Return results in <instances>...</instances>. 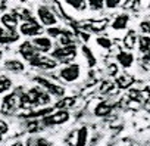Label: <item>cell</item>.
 I'll use <instances>...</instances> for the list:
<instances>
[{
  "instance_id": "6da1fadb",
  "label": "cell",
  "mask_w": 150,
  "mask_h": 146,
  "mask_svg": "<svg viewBox=\"0 0 150 146\" xmlns=\"http://www.w3.org/2000/svg\"><path fill=\"white\" fill-rule=\"evenodd\" d=\"M25 95H27L31 106L41 108V106L49 105L52 100V95L49 92H46L43 87H31L28 92H25Z\"/></svg>"
},
{
  "instance_id": "7a4b0ae2",
  "label": "cell",
  "mask_w": 150,
  "mask_h": 146,
  "mask_svg": "<svg viewBox=\"0 0 150 146\" xmlns=\"http://www.w3.org/2000/svg\"><path fill=\"white\" fill-rule=\"evenodd\" d=\"M52 56L57 61V62H62V63H71L75 56H77V46L75 43L72 44H66V46H59L56 47L53 52H52Z\"/></svg>"
},
{
  "instance_id": "3957f363",
  "label": "cell",
  "mask_w": 150,
  "mask_h": 146,
  "mask_svg": "<svg viewBox=\"0 0 150 146\" xmlns=\"http://www.w3.org/2000/svg\"><path fill=\"white\" fill-rule=\"evenodd\" d=\"M19 93L12 92V93H6L3 96V99L0 100L2 106H0V111H2L3 115H13L16 112V109L19 108Z\"/></svg>"
},
{
  "instance_id": "277c9868",
  "label": "cell",
  "mask_w": 150,
  "mask_h": 146,
  "mask_svg": "<svg viewBox=\"0 0 150 146\" xmlns=\"http://www.w3.org/2000/svg\"><path fill=\"white\" fill-rule=\"evenodd\" d=\"M59 77L66 83H75L81 77V66L78 63H66L59 69Z\"/></svg>"
},
{
  "instance_id": "5b68a950",
  "label": "cell",
  "mask_w": 150,
  "mask_h": 146,
  "mask_svg": "<svg viewBox=\"0 0 150 146\" xmlns=\"http://www.w3.org/2000/svg\"><path fill=\"white\" fill-rule=\"evenodd\" d=\"M28 63H30L33 68L43 69V71H50V69H54L59 62H57L53 56H47V55H40V53H37V56L33 58Z\"/></svg>"
},
{
  "instance_id": "8992f818",
  "label": "cell",
  "mask_w": 150,
  "mask_h": 146,
  "mask_svg": "<svg viewBox=\"0 0 150 146\" xmlns=\"http://www.w3.org/2000/svg\"><path fill=\"white\" fill-rule=\"evenodd\" d=\"M33 80H34L40 87H43L46 92H49L52 96L63 98V96H65V93H66V90H65V87H63V86H59V84H56V83H53V81H50V80H47V78H44V77L37 75V77H34Z\"/></svg>"
},
{
  "instance_id": "52a82bcc",
  "label": "cell",
  "mask_w": 150,
  "mask_h": 146,
  "mask_svg": "<svg viewBox=\"0 0 150 146\" xmlns=\"http://www.w3.org/2000/svg\"><path fill=\"white\" fill-rule=\"evenodd\" d=\"M69 121V112L68 109H59L56 112H50L49 115L43 117L41 124L46 127H52V125H60Z\"/></svg>"
},
{
  "instance_id": "ba28073f",
  "label": "cell",
  "mask_w": 150,
  "mask_h": 146,
  "mask_svg": "<svg viewBox=\"0 0 150 146\" xmlns=\"http://www.w3.org/2000/svg\"><path fill=\"white\" fill-rule=\"evenodd\" d=\"M37 16L40 19V24L44 27H52V25L57 24V18H56L53 9L46 5H40L37 8Z\"/></svg>"
},
{
  "instance_id": "9c48e42d",
  "label": "cell",
  "mask_w": 150,
  "mask_h": 146,
  "mask_svg": "<svg viewBox=\"0 0 150 146\" xmlns=\"http://www.w3.org/2000/svg\"><path fill=\"white\" fill-rule=\"evenodd\" d=\"M19 33L22 36H25V37H35V36H40L43 33V27H41L40 22H37L33 18V19L24 21L19 25Z\"/></svg>"
},
{
  "instance_id": "30bf717a",
  "label": "cell",
  "mask_w": 150,
  "mask_h": 146,
  "mask_svg": "<svg viewBox=\"0 0 150 146\" xmlns=\"http://www.w3.org/2000/svg\"><path fill=\"white\" fill-rule=\"evenodd\" d=\"M18 52H19V55H21L27 62H30L33 58H35V56H37V53H40V52L37 50V47L34 46V43H33V41H28V40L21 43V46H19Z\"/></svg>"
},
{
  "instance_id": "8fae6325",
  "label": "cell",
  "mask_w": 150,
  "mask_h": 146,
  "mask_svg": "<svg viewBox=\"0 0 150 146\" xmlns=\"http://www.w3.org/2000/svg\"><path fill=\"white\" fill-rule=\"evenodd\" d=\"M2 27L8 31H16L18 28V22H19V15L16 12H11V14H5L0 18Z\"/></svg>"
},
{
  "instance_id": "7c38bea8",
  "label": "cell",
  "mask_w": 150,
  "mask_h": 146,
  "mask_svg": "<svg viewBox=\"0 0 150 146\" xmlns=\"http://www.w3.org/2000/svg\"><path fill=\"white\" fill-rule=\"evenodd\" d=\"M33 43L40 53H49L53 49V43L49 36H35L33 38Z\"/></svg>"
},
{
  "instance_id": "4fadbf2b",
  "label": "cell",
  "mask_w": 150,
  "mask_h": 146,
  "mask_svg": "<svg viewBox=\"0 0 150 146\" xmlns=\"http://www.w3.org/2000/svg\"><path fill=\"white\" fill-rule=\"evenodd\" d=\"M5 69L12 72V74H22L25 71V63L21 59H16V58L6 59L5 61Z\"/></svg>"
},
{
  "instance_id": "5bb4252c",
  "label": "cell",
  "mask_w": 150,
  "mask_h": 146,
  "mask_svg": "<svg viewBox=\"0 0 150 146\" xmlns=\"http://www.w3.org/2000/svg\"><path fill=\"white\" fill-rule=\"evenodd\" d=\"M137 41H138V37L134 30H129L122 38V44L127 50H134V47L137 46Z\"/></svg>"
},
{
  "instance_id": "9a60e30c",
  "label": "cell",
  "mask_w": 150,
  "mask_h": 146,
  "mask_svg": "<svg viewBox=\"0 0 150 146\" xmlns=\"http://www.w3.org/2000/svg\"><path fill=\"white\" fill-rule=\"evenodd\" d=\"M116 61L119 65H122L124 68H129L132 63H134V55L128 50V52H124L121 50L118 55H116Z\"/></svg>"
},
{
  "instance_id": "2e32d148",
  "label": "cell",
  "mask_w": 150,
  "mask_h": 146,
  "mask_svg": "<svg viewBox=\"0 0 150 146\" xmlns=\"http://www.w3.org/2000/svg\"><path fill=\"white\" fill-rule=\"evenodd\" d=\"M113 111V103L110 102H100L94 108V115L96 117H108Z\"/></svg>"
},
{
  "instance_id": "e0dca14e",
  "label": "cell",
  "mask_w": 150,
  "mask_h": 146,
  "mask_svg": "<svg viewBox=\"0 0 150 146\" xmlns=\"http://www.w3.org/2000/svg\"><path fill=\"white\" fill-rule=\"evenodd\" d=\"M128 22H129V16H128L127 14H121V15H118V16L113 19L112 28H113L115 31H122V30L127 28Z\"/></svg>"
},
{
  "instance_id": "ac0fdd59",
  "label": "cell",
  "mask_w": 150,
  "mask_h": 146,
  "mask_svg": "<svg viewBox=\"0 0 150 146\" xmlns=\"http://www.w3.org/2000/svg\"><path fill=\"white\" fill-rule=\"evenodd\" d=\"M108 22H109L108 19L88 21V24H87V25H84V28H86V30H90V31H93V33H102V31H105V30H106Z\"/></svg>"
},
{
  "instance_id": "d6986e66",
  "label": "cell",
  "mask_w": 150,
  "mask_h": 146,
  "mask_svg": "<svg viewBox=\"0 0 150 146\" xmlns=\"http://www.w3.org/2000/svg\"><path fill=\"white\" fill-rule=\"evenodd\" d=\"M116 87L119 89H129L132 84H134V77L129 75V74H122V75H118L116 77V81H115Z\"/></svg>"
},
{
  "instance_id": "ffe728a7",
  "label": "cell",
  "mask_w": 150,
  "mask_h": 146,
  "mask_svg": "<svg viewBox=\"0 0 150 146\" xmlns=\"http://www.w3.org/2000/svg\"><path fill=\"white\" fill-rule=\"evenodd\" d=\"M12 87H13V81H12L11 77H8V75H5V74L0 75V95L9 93V92L12 90Z\"/></svg>"
},
{
  "instance_id": "44dd1931",
  "label": "cell",
  "mask_w": 150,
  "mask_h": 146,
  "mask_svg": "<svg viewBox=\"0 0 150 146\" xmlns=\"http://www.w3.org/2000/svg\"><path fill=\"white\" fill-rule=\"evenodd\" d=\"M138 49L140 52L144 55V53H150V36H140L138 37Z\"/></svg>"
},
{
  "instance_id": "7402d4cb",
  "label": "cell",
  "mask_w": 150,
  "mask_h": 146,
  "mask_svg": "<svg viewBox=\"0 0 150 146\" xmlns=\"http://www.w3.org/2000/svg\"><path fill=\"white\" fill-rule=\"evenodd\" d=\"M75 40H77V36H75L74 33H71V31H62V34L59 36V43L62 46L72 44V43H75Z\"/></svg>"
},
{
  "instance_id": "603a6c76",
  "label": "cell",
  "mask_w": 150,
  "mask_h": 146,
  "mask_svg": "<svg viewBox=\"0 0 150 146\" xmlns=\"http://www.w3.org/2000/svg\"><path fill=\"white\" fill-rule=\"evenodd\" d=\"M65 2L78 12H83L87 9V0H65Z\"/></svg>"
},
{
  "instance_id": "cb8c5ba5",
  "label": "cell",
  "mask_w": 150,
  "mask_h": 146,
  "mask_svg": "<svg viewBox=\"0 0 150 146\" xmlns=\"http://www.w3.org/2000/svg\"><path fill=\"white\" fill-rule=\"evenodd\" d=\"M87 139H88V128L87 127H81L77 131V145H80V146L87 145Z\"/></svg>"
},
{
  "instance_id": "d4e9b609",
  "label": "cell",
  "mask_w": 150,
  "mask_h": 146,
  "mask_svg": "<svg viewBox=\"0 0 150 146\" xmlns=\"http://www.w3.org/2000/svg\"><path fill=\"white\" fill-rule=\"evenodd\" d=\"M87 6L90 11L100 12L105 8V0H87Z\"/></svg>"
},
{
  "instance_id": "484cf974",
  "label": "cell",
  "mask_w": 150,
  "mask_h": 146,
  "mask_svg": "<svg viewBox=\"0 0 150 146\" xmlns=\"http://www.w3.org/2000/svg\"><path fill=\"white\" fill-rule=\"evenodd\" d=\"M74 105H75V98H65V96H63V99L59 100L54 106H56L57 109H68V108H71V106H74Z\"/></svg>"
},
{
  "instance_id": "4316f807",
  "label": "cell",
  "mask_w": 150,
  "mask_h": 146,
  "mask_svg": "<svg viewBox=\"0 0 150 146\" xmlns=\"http://www.w3.org/2000/svg\"><path fill=\"white\" fill-rule=\"evenodd\" d=\"M81 50H83V53H84V56H86V59H87V63H88V66L90 68H93L94 65H96V58H94V55H93V52L87 47V46H83L81 47Z\"/></svg>"
},
{
  "instance_id": "83f0119b",
  "label": "cell",
  "mask_w": 150,
  "mask_h": 146,
  "mask_svg": "<svg viewBox=\"0 0 150 146\" xmlns=\"http://www.w3.org/2000/svg\"><path fill=\"white\" fill-rule=\"evenodd\" d=\"M97 44L100 46V47H103V49H112V40L109 38V37H105V36H100V37H97Z\"/></svg>"
},
{
  "instance_id": "f1b7e54d",
  "label": "cell",
  "mask_w": 150,
  "mask_h": 146,
  "mask_svg": "<svg viewBox=\"0 0 150 146\" xmlns=\"http://www.w3.org/2000/svg\"><path fill=\"white\" fill-rule=\"evenodd\" d=\"M99 90H100L102 95H108V93H110L113 90V83L112 81H102Z\"/></svg>"
},
{
  "instance_id": "f546056e",
  "label": "cell",
  "mask_w": 150,
  "mask_h": 146,
  "mask_svg": "<svg viewBox=\"0 0 150 146\" xmlns=\"http://www.w3.org/2000/svg\"><path fill=\"white\" fill-rule=\"evenodd\" d=\"M60 34H62V30L57 28L56 25H52V27L47 28V36L52 37V38H56V37H59Z\"/></svg>"
},
{
  "instance_id": "4dcf8cb0",
  "label": "cell",
  "mask_w": 150,
  "mask_h": 146,
  "mask_svg": "<svg viewBox=\"0 0 150 146\" xmlns=\"http://www.w3.org/2000/svg\"><path fill=\"white\" fill-rule=\"evenodd\" d=\"M18 15H19V19H22V21L33 19V14H31L28 9H19V11H18Z\"/></svg>"
},
{
  "instance_id": "1f68e13d",
  "label": "cell",
  "mask_w": 150,
  "mask_h": 146,
  "mask_svg": "<svg viewBox=\"0 0 150 146\" xmlns=\"http://www.w3.org/2000/svg\"><path fill=\"white\" fill-rule=\"evenodd\" d=\"M41 125H43L41 122H38V121H33V122H28V124H27V130H28L30 133H35V131L41 130V128H40Z\"/></svg>"
},
{
  "instance_id": "d6a6232c",
  "label": "cell",
  "mask_w": 150,
  "mask_h": 146,
  "mask_svg": "<svg viewBox=\"0 0 150 146\" xmlns=\"http://www.w3.org/2000/svg\"><path fill=\"white\" fill-rule=\"evenodd\" d=\"M122 0H105V8L108 9H116L121 5Z\"/></svg>"
},
{
  "instance_id": "836d02e7",
  "label": "cell",
  "mask_w": 150,
  "mask_h": 146,
  "mask_svg": "<svg viewBox=\"0 0 150 146\" xmlns=\"http://www.w3.org/2000/svg\"><path fill=\"white\" fill-rule=\"evenodd\" d=\"M8 131H9V124H8L5 120H2V118H0V136L6 134Z\"/></svg>"
},
{
  "instance_id": "e575fe53",
  "label": "cell",
  "mask_w": 150,
  "mask_h": 146,
  "mask_svg": "<svg viewBox=\"0 0 150 146\" xmlns=\"http://www.w3.org/2000/svg\"><path fill=\"white\" fill-rule=\"evenodd\" d=\"M140 28H141V31H143L144 34H149V36H150V19L143 21V22L140 24Z\"/></svg>"
},
{
  "instance_id": "d590c367",
  "label": "cell",
  "mask_w": 150,
  "mask_h": 146,
  "mask_svg": "<svg viewBox=\"0 0 150 146\" xmlns=\"http://www.w3.org/2000/svg\"><path fill=\"white\" fill-rule=\"evenodd\" d=\"M109 75L110 77H115L116 74H118V65L116 63H112V65H109Z\"/></svg>"
},
{
  "instance_id": "8d00e7d4",
  "label": "cell",
  "mask_w": 150,
  "mask_h": 146,
  "mask_svg": "<svg viewBox=\"0 0 150 146\" xmlns=\"http://www.w3.org/2000/svg\"><path fill=\"white\" fill-rule=\"evenodd\" d=\"M30 145H46V146H49V145H52V143L47 142L46 139L40 137V139H35V142H30Z\"/></svg>"
},
{
  "instance_id": "74e56055",
  "label": "cell",
  "mask_w": 150,
  "mask_h": 146,
  "mask_svg": "<svg viewBox=\"0 0 150 146\" xmlns=\"http://www.w3.org/2000/svg\"><path fill=\"white\" fill-rule=\"evenodd\" d=\"M80 37H81L84 41H88V40H90V34L86 33V31H80Z\"/></svg>"
},
{
  "instance_id": "f35d334b",
  "label": "cell",
  "mask_w": 150,
  "mask_h": 146,
  "mask_svg": "<svg viewBox=\"0 0 150 146\" xmlns=\"http://www.w3.org/2000/svg\"><path fill=\"white\" fill-rule=\"evenodd\" d=\"M2 61H3V50L0 49V62H2Z\"/></svg>"
},
{
  "instance_id": "ab89813d",
  "label": "cell",
  "mask_w": 150,
  "mask_h": 146,
  "mask_svg": "<svg viewBox=\"0 0 150 146\" xmlns=\"http://www.w3.org/2000/svg\"><path fill=\"white\" fill-rule=\"evenodd\" d=\"M0 142H2V136H0Z\"/></svg>"
},
{
  "instance_id": "60d3db41",
  "label": "cell",
  "mask_w": 150,
  "mask_h": 146,
  "mask_svg": "<svg viewBox=\"0 0 150 146\" xmlns=\"http://www.w3.org/2000/svg\"><path fill=\"white\" fill-rule=\"evenodd\" d=\"M0 28H2V27H0Z\"/></svg>"
}]
</instances>
